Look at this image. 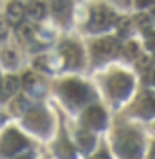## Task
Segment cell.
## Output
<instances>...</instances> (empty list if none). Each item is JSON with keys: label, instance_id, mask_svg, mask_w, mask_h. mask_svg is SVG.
Wrapping results in <instances>:
<instances>
[{"label": "cell", "instance_id": "obj_1", "mask_svg": "<svg viewBox=\"0 0 155 159\" xmlns=\"http://www.w3.org/2000/svg\"><path fill=\"white\" fill-rule=\"evenodd\" d=\"M142 137L133 131L118 132L115 139V148L123 159H140L142 157Z\"/></svg>", "mask_w": 155, "mask_h": 159}, {"label": "cell", "instance_id": "obj_2", "mask_svg": "<svg viewBox=\"0 0 155 159\" xmlns=\"http://www.w3.org/2000/svg\"><path fill=\"white\" fill-rule=\"evenodd\" d=\"M60 92L65 97L67 102H70L72 106H80L90 99V89L87 84L80 82L77 79H68L63 80L60 85Z\"/></svg>", "mask_w": 155, "mask_h": 159}, {"label": "cell", "instance_id": "obj_3", "mask_svg": "<svg viewBox=\"0 0 155 159\" xmlns=\"http://www.w3.org/2000/svg\"><path fill=\"white\" fill-rule=\"evenodd\" d=\"M133 87L132 77L125 72H115L107 80V89L114 99H125Z\"/></svg>", "mask_w": 155, "mask_h": 159}, {"label": "cell", "instance_id": "obj_4", "mask_svg": "<svg viewBox=\"0 0 155 159\" xmlns=\"http://www.w3.org/2000/svg\"><path fill=\"white\" fill-rule=\"evenodd\" d=\"M114 22H115L114 10H110V8L105 7V5H97V7L92 8V12H90L87 27L90 29V30L97 32V30L109 29Z\"/></svg>", "mask_w": 155, "mask_h": 159}, {"label": "cell", "instance_id": "obj_5", "mask_svg": "<svg viewBox=\"0 0 155 159\" xmlns=\"http://www.w3.org/2000/svg\"><path fill=\"white\" fill-rule=\"evenodd\" d=\"M28 144V141L20 134L15 129H8L5 134L0 139V154L2 156H14L15 152H19L22 148Z\"/></svg>", "mask_w": 155, "mask_h": 159}, {"label": "cell", "instance_id": "obj_6", "mask_svg": "<svg viewBox=\"0 0 155 159\" xmlns=\"http://www.w3.org/2000/svg\"><path fill=\"white\" fill-rule=\"evenodd\" d=\"M24 124L27 126L30 131H35L38 134H47L50 131V117L44 109H30L25 114Z\"/></svg>", "mask_w": 155, "mask_h": 159}, {"label": "cell", "instance_id": "obj_7", "mask_svg": "<svg viewBox=\"0 0 155 159\" xmlns=\"http://www.w3.org/2000/svg\"><path fill=\"white\" fill-rule=\"evenodd\" d=\"M92 52H93V59H97V61L112 59L118 52V40L114 37H103L92 45Z\"/></svg>", "mask_w": 155, "mask_h": 159}, {"label": "cell", "instance_id": "obj_8", "mask_svg": "<svg viewBox=\"0 0 155 159\" xmlns=\"http://www.w3.org/2000/svg\"><path fill=\"white\" fill-rule=\"evenodd\" d=\"M60 55L63 59V64L70 69H75V67H80L82 64V50L80 47L74 44V42H65L60 47Z\"/></svg>", "mask_w": 155, "mask_h": 159}, {"label": "cell", "instance_id": "obj_9", "mask_svg": "<svg viewBox=\"0 0 155 159\" xmlns=\"http://www.w3.org/2000/svg\"><path fill=\"white\" fill-rule=\"evenodd\" d=\"M105 119H107L105 111L100 106H90L84 114V121L93 129H102L105 126Z\"/></svg>", "mask_w": 155, "mask_h": 159}, {"label": "cell", "instance_id": "obj_10", "mask_svg": "<svg viewBox=\"0 0 155 159\" xmlns=\"http://www.w3.org/2000/svg\"><path fill=\"white\" fill-rule=\"evenodd\" d=\"M24 15H25V8L20 2H10L7 7V17H8V22L12 25H19L20 22L24 20Z\"/></svg>", "mask_w": 155, "mask_h": 159}, {"label": "cell", "instance_id": "obj_11", "mask_svg": "<svg viewBox=\"0 0 155 159\" xmlns=\"http://www.w3.org/2000/svg\"><path fill=\"white\" fill-rule=\"evenodd\" d=\"M22 84H24V87L27 89L28 92L35 94V96H38V92H40V91H44V85L40 84L38 77L33 74V72H25L24 79H22Z\"/></svg>", "mask_w": 155, "mask_h": 159}, {"label": "cell", "instance_id": "obj_12", "mask_svg": "<svg viewBox=\"0 0 155 159\" xmlns=\"http://www.w3.org/2000/svg\"><path fill=\"white\" fill-rule=\"evenodd\" d=\"M137 114L142 116V117H152L155 114V99L153 97H144L137 106Z\"/></svg>", "mask_w": 155, "mask_h": 159}, {"label": "cell", "instance_id": "obj_13", "mask_svg": "<svg viewBox=\"0 0 155 159\" xmlns=\"http://www.w3.org/2000/svg\"><path fill=\"white\" fill-rule=\"evenodd\" d=\"M52 8H54V15L57 17V19L65 20L67 17L70 15L72 3H70V0H54Z\"/></svg>", "mask_w": 155, "mask_h": 159}, {"label": "cell", "instance_id": "obj_14", "mask_svg": "<svg viewBox=\"0 0 155 159\" xmlns=\"http://www.w3.org/2000/svg\"><path fill=\"white\" fill-rule=\"evenodd\" d=\"M28 17H32L33 20H40L45 17V3L44 2H32L27 7Z\"/></svg>", "mask_w": 155, "mask_h": 159}, {"label": "cell", "instance_id": "obj_15", "mask_svg": "<svg viewBox=\"0 0 155 159\" xmlns=\"http://www.w3.org/2000/svg\"><path fill=\"white\" fill-rule=\"evenodd\" d=\"M57 156L60 159H75V149L67 141H60L57 144Z\"/></svg>", "mask_w": 155, "mask_h": 159}, {"label": "cell", "instance_id": "obj_16", "mask_svg": "<svg viewBox=\"0 0 155 159\" xmlns=\"http://www.w3.org/2000/svg\"><path fill=\"white\" fill-rule=\"evenodd\" d=\"M17 89H19V79L14 75H7L5 79H3V92H5V96L15 94Z\"/></svg>", "mask_w": 155, "mask_h": 159}, {"label": "cell", "instance_id": "obj_17", "mask_svg": "<svg viewBox=\"0 0 155 159\" xmlns=\"http://www.w3.org/2000/svg\"><path fill=\"white\" fill-rule=\"evenodd\" d=\"M28 101L25 97H17L14 102H12V111H14V114H25V112H28Z\"/></svg>", "mask_w": 155, "mask_h": 159}, {"label": "cell", "instance_id": "obj_18", "mask_svg": "<svg viewBox=\"0 0 155 159\" xmlns=\"http://www.w3.org/2000/svg\"><path fill=\"white\" fill-rule=\"evenodd\" d=\"M79 144L85 149V151H88V149H92L93 144H95V137L92 134H88V132H85V131H80L79 132Z\"/></svg>", "mask_w": 155, "mask_h": 159}, {"label": "cell", "instance_id": "obj_19", "mask_svg": "<svg viewBox=\"0 0 155 159\" xmlns=\"http://www.w3.org/2000/svg\"><path fill=\"white\" fill-rule=\"evenodd\" d=\"M19 37L20 40H33V37H35V27L33 25H22V27H19Z\"/></svg>", "mask_w": 155, "mask_h": 159}, {"label": "cell", "instance_id": "obj_20", "mask_svg": "<svg viewBox=\"0 0 155 159\" xmlns=\"http://www.w3.org/2000/svg\"><path fill=\"white\" fill-rule=\"evenodd\" d=\"M2 61H3V64H5L7 67H15L17 62H19V59H17V54L14 52V50L7 49V50L2 52Z\"/></svg>", "mask_w": 155, "mask_h": 159}, {"label": "cell", "instance_id": "obj_21", "mask_svg": "<svg viewBox=\"0 0 155 159\" xmlns=\"http://www.w3.org/2000/svg\"><path fill=\"white\" fill-rule=\"evenodd\" d=\"M137 54H139V45L135 42H128V45L125 47V55L128 59H133L137 57Z\"/></svg>", "mask_w": 155, "mask_h": 159}, {"label": "cell", "instance_id": "obj_22", "mask_svg": "<svg viewBox=\"0 0 155 159\" xmlns=\"http://www.w3.org/2000/svg\"><path fill=\"white\" fill-rule=\"evenodd\" d=\"M137 22H139V25H140V29L144 27V29H147V27H150V19L145 14H142V15H139L137 17Z\"/></svg>", "mask_w": 155, "mask_h": 159}, {"label": "cell", "instance_id": "obj_23", "mask_svg": "<svg viewBox=\"0 0 155 159\" xmlns=\"http://www.w3.org/2000/svg\"><path fill=\"white\" fill-rule=\"evenodd\" d=\"M128 27H130V22H128L127 19L120 20V27H118V32H120V35H125V34L128 32Z\"/></svg>", "mask_w": 155, "mask_h": 159}, {"label": "cell", "instance_id": "obj_24", "mask_svg": "<svg viewBox=\"0 0 155 159\" xmlns=\"http://www.w3.org/2000/svg\"><path fill=\"white\" fill-rule=\"evenodd\" d=\"M153 0H135V5H137V8H144V7H147V5H150Z\"/></svg>", "mask_w": 155, "mask_h": 159}, {"label": "cell", "instance_id": "obj_25", "mask_svg": "<svg viewBox=\"0 0 155 159\" xmlns=\"http://www.w3.org/2000/svg\"><path fill=\"white\" fill-rule=\"evenodd\" d=\"M7 37V24L3 20H0V39H5Z\"/></svg>", "mask_w": 155, "mask_h": 159}, {"label": "cell", "instance_id": "obj_26", "mask_svg": "<svg viewBox=\"0 0 155 159\" xmlns=\"http://www.w3.org/2000/svg\"><path fill=\"white\" fill-rule=\"evenodd\" d=\"M92 159H110V157H109V154H107L105 151H100L98 154H95Z\"/></svg>", "mask_w": 155, "mask_h": 159}, {"label": "cell", "instance_id": "obj_27", "mask_svg": "<svg viewBox=\"0 0 155 159\" xmlns=\"http://www.w3.org/2000/svg\"><path fill=\"white\" fill-rule=\"evenodd\" d=\"M149 47L152 50H155V35H150L149 37Z\"/></svg>", "mask_w": 155, "mask_h": 159}, {"label": "cell", "instance_id": "obj_28", "mask_svg": "<svg viewBox=\"0 0 155 159\" xmlns=\"http://www.w3.org/2000/svg\"><path fill=\"white\" fill-rule=\"evenodd\" d=\"M150 159H155V144H153V148H152V152H150Z\"/></svg>", "mask_w": 155, "mask_h": 159}, {"label": "cell", "instance_id": "obj_29", "mask_svg": "<svg viewBox=\"0 0 155 159\" xmlns=\"http://www.w3.org/2000/svg\"><path fill=\"white\" fill-rule=\"evenodd\" d=\"M117 2L120 3V5H123V7H125L127 3H128V0H117Z\"/></svg>", "mask_w": 155, "mask_h": 159}, {"label": "cell", "instance_id": "obj_30", "mask_svg": "<svg viewBox=\"0 0 155 159\" xmlns=\"http://www.w3.org/2000/svg\"><path fill=\"white\" fill-rule=\"evenodd\" d=\"M17 159H32V154H25L22 157H17Z\"/></svg>", "mask_w": 155, "mask_h": 159}, {"label": "cell", "instance_id": "obj_31", "mask_svg": "<svg viewBox=\"0 0 155 159\" xmlns=\"http://www.w3.org/2000/svg\"><path fill=\"white\" fill-rule=\"evenodd\" d=\"M152 79H153V84H155V70H153V74H152Z\"/></svg>", "mask_w": 155, "mask_h": 159}, {"label": "cell", "instance_id": "obj_32", "mask_svg": "<svg viewBox=\"0 0 155 159\" xmlns=\"http://www.w3.org/2000/svg\"><path fill=\"white\" fill-rule=\"evenodd\" d=\"M152 14H155V5L152 7Z\"/></svg>", "mask_w": 155, "mask_h": 159}, {"label": "cell", "instance_id": "obj_33", "mask_svg": "<svg viewBox=\"0 0 155 159\" xmlns=\"http://www.w3.org/2000/svg\"><path fill=\"white\" fill-rule=\"evenodd\" d=\"M0 80H2V79H0Z\"/></svg>", "mask_w": 155, "mask_h": 159}]
</instances>
